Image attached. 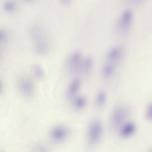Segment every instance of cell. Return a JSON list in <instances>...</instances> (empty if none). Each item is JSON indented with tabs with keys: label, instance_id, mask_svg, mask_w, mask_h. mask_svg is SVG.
<instances>
[{
	"label": "cell",
	"instance_id": "1",
	"mask_svg": "<svg viewBox=\"0 0 152 152\" xmlns=\"http://www.w3.org/2000/svg\"><path fill=\"white\" fill-rule=\"evenodd\" d=\"M103 132L102 123L99 120L92 121L89 126L87 131V140L90 146H94L98 144L101 139Z\"/></svg>",
	"mask_w": 152,
	"mask_h": 152
},
{
	"label": "cell",
	"instance_id": "2",
	"mask_svg": "<svg viewBox=\"0 0 152 152\" xmlns=\"http://www.w3.org/2000/svg\"><path fill=\"white\" fill-rule=\"evenodd\" d=\"M129 114V110L126 105H117L112 111L111 117V125L113 129H117L126 122Z\"/></svg>",
	"mask_w": 152,
	"mask_h": 152
},
{
	"label": "cell",
	"instance_id": "3",
	"mask_svg": "<svg viewBox=\"0 0 152 152\" xmlns=\"http://www.w3.org/2000/svg\"><path fill=\"white\" fill-rule=\"evenodd\" d=\"M17 86L19 93L25 98L32 97L35 94V84L32 79L28 76L19 77L17 79Z\"/></svg>",
	"mask_w": 152,
	"mask_h": 152
},
{
	"label": "cell",
	"instance_id": "4",
	"mask_svg": "<svg viewBox=\"0 0 152 152\" xmlns=\"http://www.w3.org/2000/svg\"><path fill=\"white\" fill-rule=\"evenodd\" d=\"M33 48L37 55L45 56L48 55L52 48L51 41L49 37L33 42Z\"/></svg>",
	"mask_w": 152,
	"mask_h": 152
},
{
	"label": "cell",
	"instance_id": "5",
	"mask_svg": "<svg viewBox=\"0 0 152 152\" xmlns=\"http://www.w3.org/2000/svg\"><path fill=\"white\" fill-rule=\"evenodd\" d=\"M134 14L131 10L127 9L123 11L117 23L119 31L125 34L129 31L133 23Z\"/></svg>",
	"mask_w": 152,
	"mask_h": 152
},
{
	"label": "cell",
	"instance_id": "6",
	"mask_svg": "<svg viewBox=\"0 0 152 152\" xmlns=\"http://www.w3.org/2000/svg\"><path fill=\"white\" fill-rule=\"evenodd\" d=\"M83 59V55L79 51L71 53L67 61V68L69 71L73 73L79 71Z\"/></svg>",
	"mask_w": 152,
	"mask_h": 152
},
{
	"label": "cell",
	"instance_id": "7",
	"mask_svg": "<svg viewBox=\"0 0 152 152\" xmlns=\"http://www.w3.org/2000/svg\"><path fill=\"white\" fill-rule=\"evenodd\" d=\"M29 36L33 42L49 37L46 27L40 23H36L30 27Z\"/></svg>",
	"mask_w": 152,
	"mask_h": 152
},
{
	"label": "cell",
	"instance_id": "8",
	"mask_svg": "<svg viewBox=\"0 0 152 152\" xmlns=\"http://www.w3.org/2000/svg\"><path fill=\"white\" fill-rule=\"evenodd\" d=\"M69 130L68 129L61 125L55 126L51 129L50 133V138L55 142H63L68 137Z\"/></svg>",
	"mask_w": 152,
	"mask_h": 152
},
{
	"label": "cell",
	"instance_id": "9",
	"mask_svg": "<svg viewBox=\"0 0 152 152\" xmlns=\"http://www.w3.org/2000/svg\"><path fill=\"white\" fill-rule=\"evenodd\" d=\"M124 53V49L120 45L112 46L106 53V61L117 65L123 58Z\"/></svg>",
	"mask_w": 152,
	"mask_h": 152
},
{
	"label": "cell",
	"instance_id": "10",
	"mask_svg": "<svg viewBox=\"0 0 152 152\" xmlns=\"http://www.w3.org/2000/svg\"><path fill=\"white\" fill-rule=\"evenodd\" d=\"M82 82L79 78L73 79L70 82L66 90V96L69 100H72L78 95L81 88Z\"/></svg>",
	"mask_w": 152,
	"mask_h": 152
},
{
	"label": "cell",
	"instance_id": "11",
	"mask_svg": "<svg viewBox=\"0 0 152 152\" xmlns=\"http://www.w3.org/2000/svg\"><path fill=\"white\" fill-rule=\"evenodd\" d=\"M94 61L90 56L83 58L79 67V71L84 76H87L90 75L93 67Z\"/></svg>",
	"mask_w": 152,
	"mask_h": 152
},
{
	"label": "cell",
	"instance_id": "12",
	"mask_svg": "<svg viewBox=\"0 0 152 152\" xmlns=\"http://www.w3.org/2000/svg\"><path fill=\"white\" fill-rule=\"evenodd\" d=\"M117 66V64L106 61L101 70V74L103 78L109 79L112 77L116 73Z\"/></svg>",
	"mask_w": 152,
	"mask_h": 152
},
{
	"label": "cell",
	"instance_id": "13",
	"mask_svg": "<svg viewBox=\"0 0 152 152\" xmlns=\"http://www.w3.org/2000/svg\"><path fill=\"white\" fill-rule=\"evenodd\" d=\"M136 130V126L134 122H126L120 127V136L123 138H127L133 135Z\"/></svg>",
	"mask_w": 152,
	"mask_h": 152
},
{
	"label": "cell",
	"instance_id": "14",
	"mask_svg": "<svg viewBox=\"0 0 152 152\" xmlns=\"http://www.w3.org/2000/svg\"><path fill=\"white\" fill-rule=\"evenodd\" d=\"M71 100L73 108L77 111L84 110L86 107L88 103L87 98L85 96L79 94Z\"/></svg>",
	"mask_w": 152,
	"mask_h": 152
},
{
	"label": "cell",
	"instance_id": "15",
	"mask_svg": "<svg viewBox=\"0 0 152 152\" xmlns=\"http://www.w3.org/2000/svg\"><path fill=\"white\" fill-rule=\"evenodd\" d=\"M18 4L15 0H4L3 2V9L7 13H14L18 10Z\"/></svg>",
	"mask_w": 152,
	"mask_h": 152
},
{
	"label": "cell",
	"instance_id": "16",
	"mask_svg": "<svg viewBox=\"0 0 152 152\" xmlns=\"http://www.w3.org/2000/svg\"><path fill=\"white\" fill-rule=\"evenodd\" d=\"M108 99L107 93L104 90L99 91L95 98V104L98 108H103L106 104Z\"/></svg>",
	"mask_w": 152,
	"mask_h": 152
},
{
	"label": "cell",
	"instance_id": "17",
	"mask_svg": "<svg viewBox=\"0 0 152 152\" xmlns=\"http://www.w3.org/2000/svg\"><path fill=\"white\" fill-rule=\"evenodd\" d=\"M32 73L33 75L38 80H43L45 78V72L42 66L39 64H35L32 66Z\"/></svg>",
	"mask_w": 152,
	"mask_h": 152
},
{
	"label": "cell",
	"instance_id": "18",
	"mask_svg": "<svg viewBox=\"0 0 152 152\" xmlns=\"http://www.w3.org/2000/svg\"><path fill=\"white\" fill-rule=\"evenodd\" d=\"M32 152H51L50 149L46 145L43 144H37L34 145Z\"/></svg>",
	"mask_w": 152,
	"mask_h": 152
},
{
	"label": "cell",
	"instance_id": "19",
	"mask_svg": "<svg viewBox=\"0 0 152 152\" xmlns=\"http://www.w3.org/2000/svg\"><path fill=\"white\" fill-rule=\"evenodd\" d=\"M9 38V34L6 29L0 28V44L6 43Z\"/></svg>",
	"mask_w": 152,
	"mask_h": 152
},
{
	"label": "cell",
	"instance_id": "20",
	"mask_svg": "<svg viewBox=\"0 0 152 152\" xmlns=\"http://www.w3.org/2000/svg\"><path fill=\"white\" fill-rule=\"evenodd\" d=\"M152 107L151 102L149 103L147 105L145 111V116L146 119L148 121H151Z\"/></svg>",
	"mask_w": 152,
	"mask_h": 152
},
{
	"label": "cell",
	"instance_id": "21",
	"mask_svg": "<svg viewBox=\"0 0 152 152\" xmlns=\"http://www.w3.org/2000/svg\"><path fill=\"white\" fill-rule=\"evenodd\" d=\"M61 5L64 6H68L71 4L72 0H59Z\"/></svg>",
	"mask_w": 152,
	"mask_h": 152
},
{
	"label": "cell",
	"instance_id": "22",
	"mask_svg": "<svg viewBox=\"0 0 152 152\" xmlns=\"http://www.w3.org/2000/svg\"><path fill=\"white\" fill-rule=\"evenodd\" d=\"M144 1L145 0H128L129 3L134 4V5H137V4H140Z\"/></svg>",
	"mask_w": 152,
	"mask_h": 152
},
{
	"label": "cell",
	"instance_id": "23",
	"mask_svg": "<svg viewBox=\"0 0 152 152\" xmlns=\"http://www.w3.org/2000/svg\"><path fill=\"white\" fill-rule=\"evenodd\" d=\"M36 0H23V1L27 4H31L34 3Z\"/></svg>",
	"mask_w": 152,
	"mask_h": 152
},
{
	"label": "cell",
	"instance_id": "24",
	"mask_svg": "<svg viewBox=\"0 0 152 152\" xmlns=\"http://www.w3.org/2000/svg\"><path fill=\"white\" fill-rule=\"evenodd\" d=\"M3 91V85L2 82L0 81V95L2 94Z\"/></svg>",
	"mask_w": 152,
	"mask_h": 152
},
{
	"label": "cell",
	"instance_id": "25",
	"mask_svg": "<svg viewBox=\"0 0 152 152\" xmlns=\"http://www.w3.org/2000/svg\"><path fill=\"white\" fill-rule=\"evenodd\" d=\"M1 58V51H0V58Z\"/></svg>",
	"mask_w": 152,
	"mask_h": 152
}]
</instances>
